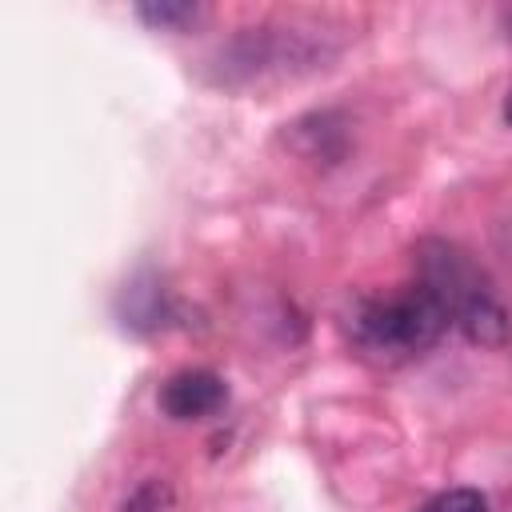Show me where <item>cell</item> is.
Returning <instances> with one entry per match:
<instances>
[{"label": "cell", "mask_w": 512, "mask_h": 512, "mask_svg": "<svg viewBox=\"0 0 512 512\" xmlns=\"http://www.w3.org/2000/svg\"><path fill=\"white\" fill-rule=\"evenodd\" d=\"M452 328V312L424 280H404L388 292H364L344 312L352 348L380 364H400L428 352Z\"/></svg>", "instance_id": "1"}, {"label": "cell", "mask_w": 512, "mask_h": 512, "mask_svg": "<svg viewBox=\"0 0 512 512\" xmlns=\"http://www.w3.org/2000/svg\"><path fill=\"white\" fill-rule=\"evenodd\" d=\"M412 276L424 280L444 308L452 312V328L464 332V340L496 348L508 340L512 324H508V308L500 304L488 272L452 240L428 236L412 248Z\"/></svg>", "instance_id": "2"}, {"label": "cell", "mask_w": 512, "mask_h": 512, "mask_svg": "<svg viewBox=\"0 0 512 512\" xmlns=\"http://www.w3.org/2000/svg\"><path fill=\"white\" fill-rule=\"evenodd\" d=\"M156 404L168 420H180V424L208 420L228 404V384L212 368H180L160 384Z\"/></svg>", "instance_id": "3"}, {"label": "cell", "mask_w": 512, "mask_h": 512, "mask_svg": "<svg viewBox=\"0 0 512 512\" xmlns=\"http://www.w3.org/2000/svg\"><path fill=\"white\" fill-rule=\"evenodd\" d=\"M416 512H488V496L480 488L460 484V488H444V492L428 496Z\"/></svg>", "instance_id": "4"}, {"label": "cell", "mask_w": 512, "mask_h": 512, "mask_svg": "<svg viewBox=\"0 0 512 512\" xmlns=\"http://www.w3.org/2000/svg\"><path fill=\"white\" fill-rule=\"evenodd\" d=\"M196 4H188V0H160V4H136V16L144 20V24H152V28H184V24H192L196 20Z\"/></svg>", "instance_id": "5"}, {"label": "cell", "mask_w": 512, "mask_h": 512, "mask_svg": "<svg viewBox=\"0 0 512 512\" xmlns=\"http://www.w3.org/2000/svg\"><path fill=\"white\" fill-rule=\"evenodd\" d=\"M168 500H172V492H168L164 480H144V484L132 488V496L124 500L120 512H164Z\"/></svg>", "instance_id": "6"}, {"label": "cell", "mask_w": 512, "mask_h": 512, "mask_svg": "<svg viewBox=\"0 0 512 512\" xmlns=\"http://www.w3.org/2000/svg\"><path fill=\"white\" fill-rule=\"evenodd\" d=\"M504 124H508V128H512V92H508V96H504Z\"/></svg>", "instance_id": "7"}]
</instances>
